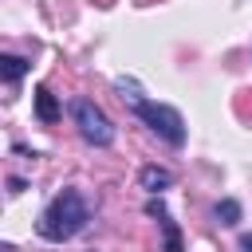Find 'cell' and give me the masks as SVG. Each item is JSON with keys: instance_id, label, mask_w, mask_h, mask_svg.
I'll use <instances>...</instances> for the list:
<instances>
[{"instance_id": "6da1fadb", "label": "cell", "mask_w": 252, "mask_h": 252, "mask_svg": "<svg viewBox=\"0 0 252 252\" xmlns=\"http://www.w3.org/2000/svg\"><path fill=\"white\" fill-rule=\"evenodd\" d=\"M87 220H91L87 197H83L79 189H63V193H55V197L47 201V209L39 213L35 232H39L43 240H51V244H63V240L79 236V232L87 228Z\"/></svg>"}, {"instance_id": "7a4b0ae2", "label": "cell", "mask_w": 252, "mask_h": 252, "mask_svg": "<svg viewBox=\"0 0 252 252\" xmlns=\"http://www.w3.org/2000/svg\"><path fill=\"white\" fill-rule=\"evenodd\" d=\"M134 114H138L161 142L185 146V118H181V110H173V106H165V102H154V98H142V102H134Z\"/></svg>"}, {"instance_id": "3957f363", "label": "cell", "mask_w": 252, "mask_h": 252, "mask_svg": "<svg viewBox=\"0 0 252 252\" xmlns=\"http://www.w3.org/2000/svg\"><path fill=\"white\" fill-rule=\"evenodd\" d=\"M71 118L79 126V134L91 146H110L114 142V122L102 114V106H94L91 98H71Z\"/></svg>"}, {"instance_id": "277c9868", "label": "cell", "mask_w": 252, "mask_h": 252, "mask_svg": "<svg viewBox=\"0 0 252 252\" xmlns=\"http://www.w3.org/2000/svg\"><path fill=\"white\" fill-rule=\"evenodd\" d=\"M146 213H150V217H158V224H161V232H165V252H181V232H177V224L169 220L165 205H161V201H150V205H146Z\"/></svg>"}, {"instance_id": "5b68a950", "label": "cell", "mask_w": 252, "mask_h": 252, "mask_svg": "<svg viewBox=\"0 0 252 252\" xmlns=\"http://www.w3.org/2000/svg\"><path fill=\"white\" fill-rule=\"evenodd\" d=\"M138 181H142V189L161 193V189H169V185H173V173H169V169H161V165H146V169L138 173Z\"/></svg>"}, {"instance_id": "8992f818", "label": "cell", "mask_w": 252, "mask_h": 252, "mask_svg": "<svg viewBox=\"0 0 252 252\" xmlns=\"http://www.w3.org/2000/svg\"><path fill=\"white\" fill-rule=\"evenodd\" d=\"M35 114H39V122H55L63 110H59V98L47 91V87H35Z\"/></svg>"}, {"instance_id": "52a82bcc", "label": "cell", "mask_w": 252, "mask_h": 252, "mask_svg": "<svg viewBox=\"0 0 252 252\" xmlns=\"http://www.w3.org/2000/svg\"><path fill=\"white\" fill-rule=\"evenodd\" d=\"M0 75H4L8 83H20V79L28 75V63H24L20 55H0Z\"/></svg>"}, {"instance_id": "ba28073f", "label": "cell", "mask_w": 252, "mask_h": 252, "mask_svg": "<svg viewBox=\"0 0 252 252\" xmlns=\"http://www.w3.org/2000/svg\"><path fill=\"white\" fill-rule=\"evenodd\" d=\"M217 220H220V224H236V220H240V201L224 197V201L217 205Z\"/></svg>"}, {"instance_id": "9c48e42d", "label": "cell", "mask_w": 252, "mask_h": 252, "mask_svg": "<svg viewBox=\"0 0 252 252\" xmlns=\"http://www.w3.org/2000/svg\"><path fill=\"white\" fill-rule=\"evenodd\" d=\"M240 252H252V232H244V236H240Z\"/></svg>"}]
</instances>
